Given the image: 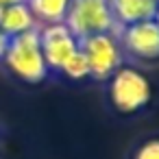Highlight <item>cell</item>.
Segmentation results:
<instances>
[{
    "label": "cell",
    "mask_w": 159,
    "mask_h": 159,
    "mask_svg": "<svg viewBox=\"0 0 159 159\" xmlns=\"http://www.w3.org/2000/svg\"><path fill=\"white\" fill-rule=\"evenodd\" d=\"M133 159H159V139H146L144 144L137 146Z\"/></svg>",
    "instance_id": "8fae6325"
},
{
    "label": "cell",
    "mask_w": 159,
    "mask_h": 159,
    "mask_svg": "<svg viewBox=\"0 0 159 159\" xmlns=\"http://www.w3.org/2000/svg\"><path fill=\"white\" fill-rule=\"evenodd\" d=\"M63 24L76 39L96 33H120L109 9V0H70Z\"/></svg>",
    "instance_id": "3957f363"
},
{
    "label": "cell",
    "mask_w": 159,
    "mask_h": 159,
    "mask_svg": "<svg viewBox=\"0 0 159 159\" xmlns=\"http://www.w3.org/2000/svg\"><path fill=\"white\" fill-rule=\"evenodd\" d=\"M159 0H109V9L118 31L131 24L152 20Z\"/></svg>",
    "instance_id": "52a82bcc"
},
{
    "label": "cell",
    "mask_w": 159,
    "mask_h": 159,
    "mask_svg": "<svg viewBox=\"0 0 159 159\" xmlns=\"http://www.w3.org/2000/svg\"><path fill=\"white\" fill-rule=\"evenodd\" d=\"M59 74H63L70 81H85V79H89V66H87V59L81 52V48H76L70 55V59L61 66Z\"/></svg>",
    "instance_id": "30bf717a"
},
{
    "label": "cell",
    "mask_w": 159,
    "mask_h": 159,
    "mask_svg": "<svg viewBox=\"0 0 159 159\" xmlns=\"http://www.w3.org/2000/svg\"><path fill=\"white\" fill-rule=\"evenodd\" d=\"M79 48L87 59L89 79H96V81H109L124 59V52L116 33H96V35L83 37L79 39Z\"/></svg>",
    "instance_id": "277c9868"
},
{
    "label": "cell",
    "mask_w": 159,
    "mask_h": 159,
    "mask_svg": "<svg viewBox=\"0 0 159 159\" xmlns=\"http://www.w3.org/2000/svg\"><path fill=\"white\" fill-rule=\"evenodd\" d=\"M18 2H26V0H0V9L9 7V5H18Z\"/></svg>",
    "instance_id": "4fadbf2b"
},
{
    "label": "cell",
    "mask_w": 159,
    "mask_h": 159,
    "mask_svg": "<svg viewBox=\"0 0 159 159\" xmlns=\"http://www.w3.org/2000/svg\"><path fill=\"white\" fill-rule=\"evenodd\" d=\"M150 81L131 66H120L109 79V100L118 113H137L150 102Z\"/></svg>",
    "instance_id": "7a4b0ae2"
},
{
    "label": "cell",
    "mask_w": 159,
    "mask_h": 159,
    "mask_svg": "<svg viewBox=\"0 0 159 159\" xmlns=\"http://www.w3.org/2000/svg\"><path fill=\"white\" fill-rule=\"evenodd\" d=\"M2 63L16 79H20L29 85L44 83L48 79L50 70L46 66V59H44V52L39 46V31L31 29L26 33L9 37L7 50L2 55Z\"/></svg>",
    "instance_id": "6da1fadb"
},
{
    "label": "cell",
    "mask_w": 159,
    "mask_h": 159,
    "mask_svg": "<svg viewBox=\"0 0 159 159\" xmlns=\"http://www.w3.org/2000/svg\"><path fill=\"white\" fill-rule=\"evenodd\" d=\"M26 5L37 22V26L66 22L70 0H26Z\"/></svg>",
    "instance_id": "9c48e42d"
},
{
    "label": "cell",
    "mask_w": 159,
    "mask_h": 159,
    "mask_svg": "<svg viewBox=\"0 0 159 159\" xmlns=\"http://www.w3.org/2000/svg\"><path fill=\"white\" fill-rule=\"evenodd\" d=\"M31 29H37V22L26 2H18V5H9L0 9V31L7 37H16Z\"/></svg>",
    "instance_id": "ba28073f"
},
{
    "label": "cell",
    "mask_w": 159,
    "mask_h": 159,
    "mask_svg": "<svg viewBox=\"0 0 159 159\" xmlns=\"http://www.w3.org/2000/svg\"><path fill=\"white\" fill-rule=\"evenodd\" d=\"M39 31V46L50 72H59L61 66L70 59V55L79 48V39L70 33V29L61 24H46L37 26Z\"/></svg>",
    "instance_id": "5b68a950"
},
{
    "label": "cell",
    "mask_w": 159,
    "mask_h": 159,
    "mask_svg": "<svg viewBox=\"0 0 159 159\" xmlns=\"http://www.w3.org/2000/svg\"><path fill=\"white\" fill-rule=\"evenodd\" d=\"M118 42L122 46V52L135 59H142V61L159 59V29L152 20L124 26L118 33Z\"/></svg>",
    "instance_id": "8992f818"
},
{
    "label": "cell",
    "mask_w": 159,
    "mask_h": 159,
    "mask_svg": "<svg viewBox=\"0 0 159 159\" xmlns=\"http://www.w3.org/2000/svg\"><path fill=\"white\" fill-rule=\"evenodd\" d=\"M7 44H9V37L0 31V61H2V55H5V50H7Z\"/></svg>",
    "instance_id": "7c38bea8"
},
{
    "label": "cell",
    "mask_w": 159,
    "mask_h": 159,
    "mask_svg": "<svg viewBox=\"0 0 159 159\" xmlns=\"http://www.w3.org/2000/svg\"><path fill=\"white\" fill-rule=\"evenodd\" d=\"M152 22L157 24V29H159V5H157V11H155V16H152Z\"/></svg>",
    "instance_id": "5bb4252c"
}]
</instances>
